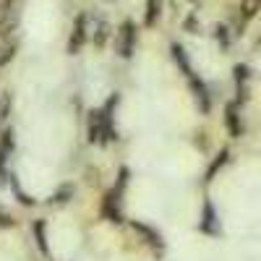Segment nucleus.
<instances>
[{
	"label": "nucleus",
	"instance_id": "nucleus-17",
	"mask_svg": "<svg viewBox=\"0 0 261 261\" xmlns=\"http://www.w3.org/2000/svg\"><path fill=\"white\" fill-rule=\"evenodd\" d=\"M217 39H220L222 45L227 47V29H225V27H217Z\"/></svg>",
	"mask_w": 261,
	"mask_h": 261
},
{
	"label": "nucleus",
	"instance_id": "nucleus-12",
	"mask_svg": "<svg viewBox=\"0 0 261 261\" xmlns=\"http://www.w3.org/2000/svg\"><path fill=\"white\" fill-rule=\"evenodd\" d=\"M225 160H227V151H222V154H220V160H214V165H212V167H209V172H206V180H212V178H214V172H217V170H220V167L225 165Z\"/></svg>",
	"mask_w": 261,
	"mask_h": 261
},
{
	"label": "nucleus",
	"instance_id": "nucleus-9",
	"mask_svg": "<svg viewBox=\"0 0 261 261\" xmlns=\"http://www.w3.org/2000/svg\"><path fill=\"white\" fill-rule=\"evenodd\" d=\"M201 230H206V232H217V230H214V209H212V204L204 206V222H201Z\"/></svg>",
	"mask_w": 261,
	"mask_h": 261
},
{
	"label": "nucleus",
	"instance_id": "nucleus-8",
	"mask_svg": "<svg viewBox=\"0 0 261 261\" xmlns=\"http://www.w3.org/2000/svg\"><path fill=\"white\" fill-rule=\"evenodd\" d=\"M34 235H37V246L42 253H47V238H45V222H34Z\"/></svg>",
	"mask_w": 261,
	"mask_h": 261
},
{
	"label": "nucleus",
	"instance_id": "nucleus-3",
	"mask_svg": "<svg viewBox=\"0 0 261 261\" xmlns=\"http://www.w3.org/2000/svg\"><path fill=\"white\" fill-rule=\"evenodd\" d=\"M102 214L113 222H120V188H113L110 193L105 196V204H102Z\"/></svg>",
	"mask_w": 261,
	"mask_h": 261
},
{
	"label": "nucleus",
	"instance_id": "nucleus-14",
	"mask_svg": "<svg viewBox=\"0 0 261 261\" xmlns=\"http://www.w3.org/2000/svg\"><path fill=\"white\" fill-rule=\"evenodd\" d=\"M8 107H11V97L3 94V97H0V120L8 118Z\"/></svg>",
	"mask_w": 261,
	"mask_h": 261
},
{
	"label": "nucleus",
	"instance_id": "nucleus-2",
	"mask_svg": "<svg viewBox=\"0 0 261 261\" xmlns=\"http://www.w3.org/2000/svg\"><path fill=\"white\" fill-rule=\"evenodd\" d=\"M86 42V16L79 13L76 16V24H73V32H71V39H68V53L76 55Z\"/></svg>",
	"mask_w": 261,
	"mask_h": 261
},
{
	"label": "nucleus",
	"instance_id": "nucleus-15",
	"mask_svg": "<svg viewBox=\"0 0 261 261\" xmlns=\"http://www.w3.org/2000/svg\"><path fill=\"white\" fill-rule=\"evenodd\" d=\"M68 196H71V188H63V191L55 196L53 201H55V204H63V201H68Z\"/></svg>",
	"mask_w": 261,
	"mask_h": 261
},
{
	"label": "nucleus",
	"instance_id": "nucleus-4",
	"mask_svg": "<svg viewBox=\"0 0 261 261\" xmlns=\"http://www.w3.org/2000/svg\"><path fill=\"white\" fill-rule=\"evenodd\" d=\"M225 120H227V128H230V136L232 139H241L243 134V125H241V118H238V105L230 102L227 110H225Z\"/></svg>",
	"mask_w": 261,
	"mask_h": 261
},
{
	"label": "nucleus",
	"instance_id": "nucleus-13",
	"mask_svg": "<svg viewBox=\"0 0 261 261\" xmlns=\"http://www.w3.org/2000/svg\"><path fill=\"white\" fill-rule=\"evenodd\" d=\"M248 65H235V79H238V86H241V84H246L248 81Z\"/></svg>",
	"mask_w": 261,
	"mask_h": 261
},
{
	"label": "nucleus",
	"instance_id": "nucleus-6",
	"mask_svg": "<svg viewBox=\"0 0 261 261\" xmlns=\"http://www.w3.org/2000/svg\"><path fill=\"white\" fill-rule=\"evenodd\" d=\"M160 8H162V0H149V3H146V16H144V24L146 27H154L157 24Z\"/></svg>",
	"mask_w": 261,
	"mask_h": 261
},
{
	"label": "nucleus",
	"instance_id": "nucleus-7",
	"mask_svg": "<svg viewBox=\"0 0 261 261\" xmlns=\"http://www.w3.org/2000/svg\"><path fill=\"white\" fill-rule=\"evenodd\" d=\"M172 58H175V63L183 68V73H186V76H193V73H191V65H188V60H186V53H183V47H180V45H172Z\"/></svg>",
	"mask_w": 261,
	"mask_h": 261
},
{
	"label": "nucleus",
	"instance_id": "nucleus-1",
	"mask_svg": "<svg viewBox=\"0 0 261 261\" xmlns=\"http://www.w3.org/2000/svg\"><path fill=\"white\" fill-rule=\"evenodd\" d=\"M134 42H136L134 21H123V27L118 32V53H120V58H130V55H134Z\"/></svg>",
	"mask_w": 261,
	"mask_h": 261
},
{
	"label": "nucleus",
	"instance_id": "nucleus-18",
	"mask_svg": "<svg viewBox=\"0 0 261 261\" xmlns=\"http://www.w3.org/2000/svg\"><path fill=\"white\" fill-rule=\"evenodd\" d=\"M11 58H13V45H11V47H6V50H3V58H0V63H8V60H11Z\"/></svg>",
	"mask_w": 261,
	"mask_h": 261
},
{
	"label": "nucleus",
	"instance_id": "nucleus-10",
	"mask_svg": "<svg viewBox=\"0 0 261 261\" xmlns=\"http://www.w3.org/2000/svg\"><path fill=\"white\" fill-rule=\"evenodd\" d=\"M258 6H261V0H243V16L246 18H253L256 11H258Z\"/></svg>",
	"mask_w": 261,
	"mask_h": 261
},
{
	"label": "nucleus",
	"instance_id": "nucleus-5",
	"mask_svg": "<svg viewBox=\"0 0 261 261\" xmlns=\"http://www.w3.org/2000/svg\"><path fill=\"white\" fill-rule=\"evenodd\" d=\"M188 79H191V89H193L196 99H199V105H201V113H209V97H206L204 84H201V81H196L193 76H188Z\"/></svg>",
	"mask_w": 261,
	"mask_h": 261
},
{
	"label": "nucleus",
	"instance_id": "nucleus-11",
	"mask_svg": "<svg viewBox=\"0 0 261 261\" xmlns=\"http://www.w3.org/2000/svg\"><path fill=\"white\" fill-rule=\"evenodd\" d=\"M105 37H107V24H105V21H99V24H97V34H94V45L97 47L105 45Z\"/></svg>",
	"mask_w": 261,
	"mask_h": 261
},
{
	"label": "nucleus",
	"instance_id": "nucleus-16",
	"mask_svg": "<svg viewBox=\"0 0 261 261\" xmlns=\"http://www.w3.org/2000/svg\"><path fill=\"white\" fill-rule=\"evenodd\" d=\"M13 225H16L13 217H8V214H0V227H13Z\"/></svg>",
	"mask_w": 261,
	"mask_h": 261
}]
</instances>
